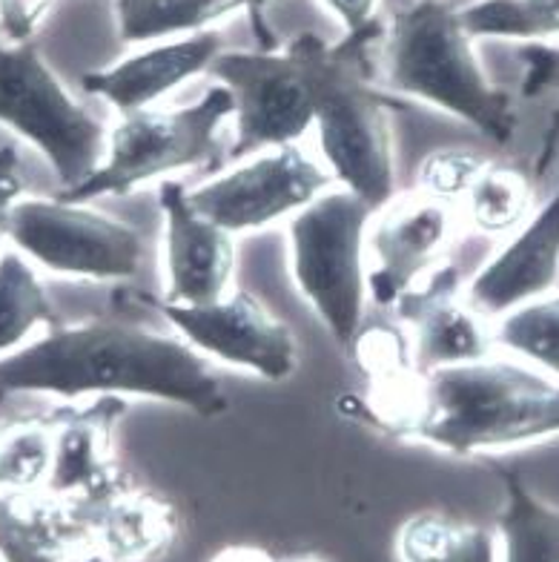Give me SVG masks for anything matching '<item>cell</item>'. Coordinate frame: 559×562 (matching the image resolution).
Masks as SVG:
<instances>
[{"mask_svg":"<svg viewBox=\"0 0 559 562\" xmlns=\"http://www.w3.org/2000/svg\"><path fill=\"white\" fill-rule=\"evenodd\" d=\"M0 393L144 396L187 407L201 419L227 411V396L206 356L190 341L112 318L60 325L41 341L0 359Z\"/></svg>","mask_w":559,"mask_h":562,"instance_id":"6da1fadb","label":"cell"},{"mask_svg":"<svg viewBox=\"0 0 559 562\" xmlns=\"http://www.w3.org/2000/svg\"><path fill=\"white\" fill-rule=\"evenodd\" d=\"M559 437V379L516 359L431 370L405 439L450 457L508 451Z\"/></svg>","mask_w":559,"mask_h":562,"instance_id":"7a4b0ae2","label":"cell"},{"mask_svg":"<svg viewBox=\"0 0 559 562\" xmlns=\"http://www.w3.org/2000/svg\"><path fill=\"white\" fill-rule=\"evenodd\" d=\"M384 41V23L373 18L347 32L339 44L324 41L316 69V133L333 181L382 210L396 195V149L390 115L402 101L373 81V49Z\"/></svg>","mask_w":559,"mask_h":562,"instance_id":"3957f363","label":"cell"},{"mask_svg":"<svg viewBox=\"0 0 559 562\" xmlns=\"http://www.w3.org/2000/svg\"><path fill=\"white\" fill-rule=\"evenodd\" d=\"M384 72L399 95L448 112L500 147L514 140V98L488 81L459 9L445 0H416L384 26Z\"/></svg>","mask_w":559,"mask_h":562,"instance_id":"277c9868","label":"cell"},{"mask_svg":"<svg viewBox=\"0 0 559 562\" xmlns=\"http://www.w3.org/2000/svg\"><path fill=\"white\" fill-rule=\"evenodd\" d=\"M236 112V101L224 83H215L190 106L178 110H138L121 115L110 130L107 156L83 184L64 190L55 199L87 201L107 195H130L141 184L192 167H221L219 130Z\"/></svg>","mask_w":559,"mask_h":562,"instance_id":"5b68a950","label":"cell"},{"mask_svg":"<svg viewBox=\"0 0 559 562\" xmlns=\"http://www.w3.org/2000/svg\"><path fill=\"white\" fill-rule=\"evenodd\" d=\"M376 210L350 190H327L288 224L290 273L333 341L350 353L365 327V245Z\"/></svg>","mask_w":559,"mask_h":562,"instance_id":"8992f818","label":"cell"},{"mask_svg":"<svg viewBox=\"0 0 559 562\" xmlns=\"http://www.w3.org/2000/svg\"><path fill=\"white\" fill-rule=\"evenodd\" d=\"M324 41L313 32L293 37L284 49L224 53L210 72L233 92L236 133L227 161L299 144L316 124V69Z\"/></svg>","mask_w":559,"mask_h":562,"instance_id":"52a82bcc","label":"cell"},{"mask_svg":"<svg viewBox=\"0 0 559 562\" xmlns=\"http://www.w3.org/2000/svg\"><path fill=\"white\" fill-rule=\"evenodd\" d=\"M0 124L30 140L64 190L83 184L107 156L110 130L69 95L35 44L0 41Z\"/></svg>","mask_w":559,"mask_h":562,"instance_id":"ba28073f","label":"cell"},{"mask_svg":"<svg viewBox=\"0 0 559 562\" xmlns=\"http://www.w3.org/2000/svg\"><path fill=\"white\" fill-rule=\"evenodd\" d=\"M7 238L49 273L87 281L133 279L144 261V238L138 229L78 201H15Z\"/></svg>","mask_w":559,"mask_h":562,"instance_id":"9c48e42d","label":"cell"},{"mask_svg":"<svg viewBox=\"0 0 559 562\" xmlns=\"http://www.w3.org/2000/svg\"><path fill=\"white\" fill-rule=\"evenodd\" d=\"M333 184L336 181L331 170L313 161L299 144H290L261 153L195 187L190 190V201L204 218L227 229L230 236H242L281 218H293Z\"/></svg>","mask_w":559,"mask_h":562,"instance_id":"30bf717a","label":"cell"},{"mask_svg":"<svg viewBox=\"0 0 559 562\" xmlns=\"http://www.w3.org/2000/svg\"><path fill=\"white\" fill-rule=\"evenodd\" d=\"M155 307L201 356L250 370L267 382H288L299 370L293 330L247 290L227 293L204 307H185L164 299Z\"/></svg>","mask_w":559,"mask_h":562,"instance_id":"8fae6325","label":"cell"},{"mask_svg":"<svg viewBox=\"0 0 559 562\" xmlns=\"http://www.w3.org/2000/svg\"><path fill=\"white\" fill-rule=\"evenodd\" d=\"M370 218L368 296L376 307H393L416 288L457 236V207L413 190L393 195Z\"/></svg>","mask_w":559,"mask_h":562,"instance_id":"7c38bea8","label":"cell"},{"mask_svg":"<svg viewBox=\"0 0 559 562\" xmlns=\"http://www.w3.org/2000/svg\"><path fill=\"white\" fill-rule=\"evenodd\" d=\"M158 207L164 213V302L185 307L221 302L236 273L233 236L192 207L181 181L167 178L158 187Z\"/></svg>","mask_w":559,"mask_h":562,"instance_id":"4fadbf2b","label":"cell"},{"mask_svg":"<svg viewBox=\"0 0 559 562\" xmlns=\"http://www.w3.org/2000/svg\"><path fill=\"white\" fill-rule=\"evenodd\" d=\"M559 281V190L530 213L493 259L462 288L473 313L496 322L523 304L554 293Z\"/></svg>","mask_w":559,"mask_h":562,"instance_id":"5bb4252c","label":"cell"},{"mask_svg":"<svg viewBox=\"0 0 559 562\" xmlns=\"http://www.w3.org/2000/svg\"><path fill=\"white\" fill-rule=\"evenodd\" d=\"M462 288L459 267L441 265L393 304L396 316L416 330L411 350L420 376L491 356V327L465 304Z\"/></svg>","mask_w":559,"mask_h":562,"instance_id":"9a60e30c","label":"cell"},{"mask_svg":"<svg viewBox=\"0 0 559 562\" xmlns=\"http://www.w3.org/2000/svg\"><path fill=\"white\" fill-rule=\"evenodd\" d=\"M126 414L124 396H98L83 407H52L55 457L46 491L67 503H92L130 482L112 459V430Z\"/></svg>","mask_w":559,"mask_h":562,"instance_id":"2e32d148","label":"cell"},{"mask_svg":"<svg viewBox=\"0 0 559 562\" xmlns=\"http://www.w3.org/2000/svg\"><path fill=\"white\" fill-rule=\"evenodd\" d=\"M221 53H224V35L215 30L172 37L107 69H92L81 78V87L89 95L103 98L121 115L149 110L155 101L170 95L181 83L210 72Z\"/></svg>","mask_w":559,"mask_h":562,"instance_id":"e0dca14e","label":"cell"},{"mask_svg":"<svg viewBox=\"0 0 559 562\" xmlns=\"http://www.w3.org/2000/svg\"><path fill=\"white\" fill-rule=\"evenodd\" d=\"M89 533L92 554L107 562H144L164 554L176 537V510L167 499L133 480L98 496L92 503H72Z\"/></svg>","mask_w":559,"mask_h":562,"instance_id":"ac0fdd59","label":"cell"},{"mask_svg":"<svg viewBox=\"0 0 559 562\" xmlns=\"http://www.w3.org/2000/svg\"><path fill=\"white\" fill-rule=\"evenodd\" d=\"M92 554L72 503L49 491L0 494V562H75Z\"/></svg>","mask_w":559,"mask_h":562,"instance_id":"d6986e66","label":"cell"},{"mask_svg":"<svg viewBox=\"0 0 559 562\" xmlns=\"http://www.w3.org/2000/svg\"><path fill=\"white\" fill-rule=\"evenodd\" d=\"M267 3L270 0H115V26L124 44H153L210 32L224 18L247 12L261 49H276L279 44L265 18Z\"/></svg>","mask_w":559,"mask_h":562,"instance_id":"ffe728a7","label":"cell"},{"mask_svg":"<svg viewBox=\"0 0 559 562\" xmlns=\"http://www.w3.org/2000/svg\"><path fill=\"white\" fill-rule=\"evenodd\" d=\"M502 482L500 562H559V508L539 499L511 468H496Z\"/></svg>","mask_w":559,"mask_h":562,"instance_id":"44dd1931","label":"cell"},{"mask_svg":"<svg viewBox=\"0 0 559 562\" xmlns=\"http://www.w3.org/2000/svg\"><path fill=\"white\" fill-rule=\"evenodd\" d=\"M402 562H500V533L485 526L425 510L402 526L396 540Z\"/></svg>","mask_w":559,"mask_h":562,"instance_id":"7402d4cb","label":"cell"},{"mask_svg":"<svg viewBox=\"0 0 559 562\" xmlns=\"http://www.w3.org/2000/svg\"><path fill=\"white\" fill-rule=\"evenodd\" d=\"M468 222L482 236L516 233L534 213V181L508 164H488L465 195Z\"/></svg>","mask_w":559,"mask_h":562,"instance_id":"603a6c76","label":"cell"},{"mask_svg":"<svg viewBox=\"0 0 559 562\" xmlns=\"http://www.w3.org/2000/svg\"><path fill=\"white\" fill-rule=\"evenodd\" d=\"M37 325L60 327L44 284L21 252H0V359L21 348Z\"/></svg>","mask_w":559,"mask_h":562,"instance_id":"cb8c5ba5","label":"cell"},{"mask_svg":"<svg viewBox=\"0 0 559 562\" xmlns=\"http://www.w3.org/2000/svg\"><path fill=\"white\" fill-rule=\"evenodd\" d=\"M493 345L545 376L559 379V293L516 307L491 327Z\"/></svg>","mask_w":559,"mask_h":562,"instance_id":"d4e9b609","label":"cell"},{"mask_svg":"<svg viewBox=\"0 0 559 562\" xmlns=\"http://www.w3.org/2000/svg\"><path fill=\"white\" fill-rule=\"evenodd\" d=\"M55 434L49 416H18L0 425V494L44 491L52 474Z\"/></svg>","mask_w":559,"mask_h":562,"instance_id":"484cf974","label":"cell"},{"mask_svg":"<svg viewBox=\"0 0 559 562\" xmlns=\"http://www.w3.org/2000/svg\"><path fill=\"white\" fill-rule=\"evenodd\" d=\"M459 21L471 41L502 37L545 44L559 37V0H477L459 9Z\"/></svg>","mask_w":559,"mask_h":562,"instance_id":"4316f807","label":"cell"},{"mask_svg":"<svg viewBox=\"0 0 559 562\" xmlns=\"http://www.w3.org/2000/svg\"><path fill=\"white\" fill-rule=\"evenodd\" d=\"M523 98H539V95H557L559 98V46L548 44H530L528 49H523ZM559 149V101L551 110V119L545 126L543 140H539L537 161H534V178L543 181L548 172H551L554 161H557Z\"/></svg>","mask_w":559,"mask_h":562,"instance_id":"83f0119b","label":"cell"},{"mask_svg":"<svg viewBox=\"0 0 559 562\" xmlns=\"http://www.w3.org/2000/svg\"><path fill=\"white\" fill-rule=\"evenodd\" d=\"M488 158H482L473 149L445 147L436 149L416 172V190L436 201H445L450 207H459L479 178V172L488 167Z\"/></svg>","mask_w":559,"mask_h":562,"instance_id":"f1b7e54d","label":"cell"},{"mask_svg":"<svg viewBox=\"0 0 559 562\" xmlns=\"http://www.w3.org/2000/svg\"><path fill=\"white\" fill-rule=\"evenodd\" d=\"M55 3L58 0H0V41L12 46L32 44Z\"/></svg>","mask_w":559,"mask_h":562,"instance_id":"f546056e","label":"cell"},{"mask_svg":"<svg viewBox=\"0 0 559 562\" xmlns=\"http://www.w3.org/2000/svg\"><path fill=\"white\" fill-rule=\"evenodd\" d=\"M21 156L15 144H3L0 147V245L7 238L9 213L15 207V201H21Z\"/></svg>","mask_w":559,"mask_h":562,"instance_id":"4dcf8cb0","label":"cell"},{"mask_svg":"<svg viewBox=\"0 0 559 562\" xmlns=\"http://www.w3.org/2000/svg\"><path fill=\"white\" fill-rule=\"evenodd\" d=\"M333 15L339 18V23L347 32L361 30L365 23H370L376 18V7L379 0H324Z\"/></svg>","mask_w":559,"mask_h":562,"instance_id":"1f68e13d","label":"cell"},{"mask_svg":"<svg viewBox=\"0 0 559 562\" xmlns=\"http://www.w3.org/2000/svg\"><path fill=\"white\" fill-rule=\"evenodd\" d=\"M215 562H270L267 554H258V551H227L221 554Z\"/></svg>","mask_w":559,"mask_h":562,"instance_id":"d6a6232c","label":"cell"},{"mask_svg":"<svg viewBox=\"0 0 559 562\" xmlns=\"http://www.w3.org/2000/svg\"><path fill=\"white\" fill-rule=\"evenodd\" d=\"M75 562H107V560H103V557H98V554H87V557H81V560H75Z\"/></svg>","mask_w":559,"mask_h":562,"instance_id":"836d02e7","label":"cell"}]
</instances>
